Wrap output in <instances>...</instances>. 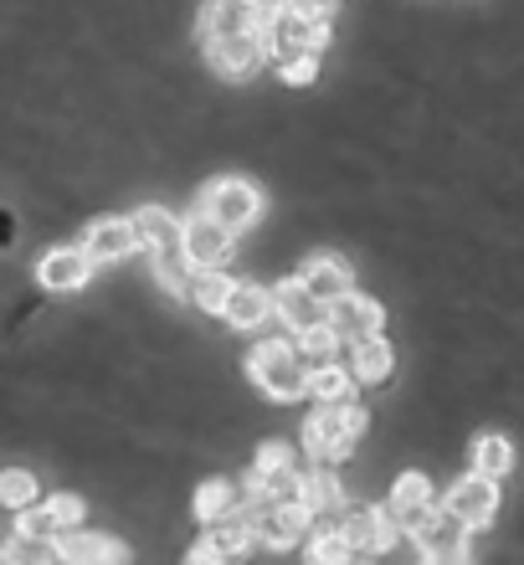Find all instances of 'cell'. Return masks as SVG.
<instances>
[{
  "label": "cell",
  "mask_w": 524,
  "mask_h": 565,
  "mask_svg": "<svg viewBox=\"0 0 524 565\" xmlns=\"http://www.w3.org/2000/svg\"><path fill=\"white\" fill-rule=\"evenodd\" d=\"M88 273H93V257L83 253V247H52V253L36 263V278H42V288H52V294L83 288Z\"/></svg>",
  "instance_id": "16"
},
{
  "label": "cell",
  "mask_w": 524,
  "mask_h": 565,
  "mask_svg": "<svg viewBox=\"0 0 524 565\" xmlns=\"http://www.w3.org/2000/svg\"><path fill=\"white\" fill-rule=\"evenodd\" d=\"M365 431V406L345 402H319V412L303 422V447L314 452L319 462H340L355 452V437Z\"/></svg>",
  "instance_id": "2"
},
{
  "label": "cell",
  "mask_w": 524,
  "mask_h": 565,
  "mask_svg": "<svg viewBox=\"0 0 524 565\" xmlns=\"http://www.w3.org/2000/svg\"><path fill=\"white\" fill-rule=\"evenodd\" d=\"M52 520L62 524V530H77V520H83V499L77 493H52Z\"/></svg>",
  "instance_id": "33"
},
{
  "label": "cell",
  "mask_w": 524,
  "mask_h": 565,
  "mask_svg": "<svg viewBox=\"0 0 524 565\" xmlns=\"http://www.w3.org/2000/svg\"><path fill=\"white\" fill-rule=\"evenodd\" d=\"M232 509H237V489H232L226 478H211L206 489H195V520L216 524V520H226Z\"/></svg>",
  "instance_id": "26"
},
{
  "label": "cell",
  "mask_w": 524,
  "mask_h": 565,
  "mask_svg": "<svg viewBox=\"0 0 524 565\" xmlns=\"http://www.w3.org/2000/svg\"><path fill=\"white\" fill-rule=\"evenodd\" d=\"M15 535H31V540H57L62 524L52 520V509H21V520H15Z\"/></svg>",
  "instance_id": "31"
},
{
  "label": "cell",
  "mask_w": 524,
  "mask_h": 565,
  "mask_svg": "<svg viewBox=\"0 0 524 565\" xmlns=\"http://www.w3.org/2000/svg\"><path fill=\"white\" fill-rule=\"evenodd\" d=\"M272 313V288H257V282H237L232 278V288H226L222 298V319L232 329H257L263 319Z\"/></svg>",
  "instance_id": "17"
},
{
  "label": "cell",
  "mask_w": 524,
  "mask_h": 565,
  "mask_svg": "<svg viewBox=\"0 0 524 565\" xmlns=\"http://www.w3.org/2000/svg\"><path fill=\"white\" fill-rule=\"evenodd\" d=\"M386 509H391V520L411 535L417 524H427L437 514V493H432V483H427L421 473H402V478H396V489H391V504Z\"/></svg>",
  "instance_id": "13"
},
{
  "label": "cell",
  "mask_w": 524,
  "mask_h": 565,
  "mask_svg": "<svg viewBox=\"0 0 524 565\" xmlns=\"http://www.w3.org/2000/svg\"><path fill=\"white\" fill-rule=\"evenodd\" d=\"M247 545H253V530H247L242 520L237 524H216L206 540H195L191 545V561H237Z\"/></svg>",
  "instance_id": "18"
},
{
  "label": "cell",
  "mask_w": 524,
  "mask_h": 565,
  "mask_svg": "<svg viewBox=\"0 0 524 565\" xmlns=\"http://www.w3.org/2000/svg\"><path fill=\"white\" fill-rule=\"evenodd\" d=\"M135 232H139V242L145 247H170V242H180V232H185V222H180L175 211H165V206H139L135 211Z\"/></svg>",
  "instance_id": "21"
},
{
  "label": "cell",
  "mask_w": 524,
  "mask_h": 565,
  "mask_svg": "<svg viewBox=\"0 0 524 565\" xmlns=\"http://www.w3.org/2000/svg\"><path fill=\"white\" fill-rule=\"evenodd\" d=\"M345 499L340 493V478L324 473V468H314V473H299V504L309 509V514H324V509H334Z\"/></svg>",
  "instance_id": "23"
},
{
  "label": "cell",
  "mask_w": 524,
  "mask_h": 565,
  "mask_svg": "<svg viewBox=\"0 0 524 565\" xmlns=\"http://www.w3.org/2000/svg\"><path fill=\"white\" fill-rule=\"evenodd\" d=\"M195 211H206L211 222L242 232V226H253L257 216H263V191H257L253 180H242V175H222V180H211L206 191H201V206Z\"/></svg>",
  "instance_id": "4"
},
{
  "label": "cell",
  "mask_w": 524,
  "mask_h": 565,
  "mask_svg": "<svg viewBox=\"0 0 524 565\" xmlns=\"http://www.w3.org/2000/svg\"><path fill=\"white\" fill-rule=\"evenodd\" d=\"M309 371H314V365L288 340H263L253 355H247L253 386L263 391V396H272V402H303V396H309Z\"/></svg>",
  "instance_id": "1"
},
{
  "label": "cell",
  "mask_w": 524,
  "mask_h": 565,
  "mask_svg": "<svg viewBox=\"0 0 524 565\" xmlns=\"http://www.w3.org/2000/svg\"><path fill=\"white\" fill-rule=\"evenodd\" d=\"M206 46L211 67L222 77H253L268 57V42H263V31H242V36H216V42H201Z\"/></svg>",
  "instance_id": "7"
},
{
  "label": "cell",
  "mask_w": 524,
  "mask_h": 565,
  "mask_svg": "<svg viewBox=\"0 0 524 565\" xmlns=\"http://www.w3.org/2000/svg\"><path fill=\"white\" fill-rule=\"evenodd\" d=\"M272 62H278V77L293 83V88H303V83L319 77V52H278Z\"/></svg>",
  "instance_id": "29"
},
{
  "label": "cell",
  "mask_w": 524,
  "mask_h": 565,
  "mask_svg": "<svg viewBox=\"0 0 524 565\" xmlns=\"http://www.w3.org/2000/svg\"><path fill=\"white\" fill-rule=\"evenodd\" d=\"M226 288H232V278H226V273L195 268V273H191V288H185V298H191V303H201L206 313H222Z\"/></svg>",
  "instance_id": "27"
},
{
  "label": "cell",
  "mask_w": 524,
  "mask_h": 565,
  "mask_svg": "<svg viewBox=\"0 0 524 565\" xmlns=\"http://www.w3.org/2000/svg\"><path fill=\"white\" fill-rule=\"evenodd\" d=\"M0 504L6 509L36 504V478H31L26 468H6V473H0Z\"/></svg>",
  "instance_id": "28"
},
{
  "label": "cell",
  "mask_w": 524,
  "mask_h": 565,
  "mask_svg": "<svg viewBox=\"0 0 524 565\" xmlns=\"http://www.w3.org/2000/svg\"><path fill=\"white\" fill-rule=\"evenodd\" d=\"M324 319H330V329L340 334V340H365V334H381V324H386V309L375 303V298H365V294H340V298H330L324 303Z\"/></svg>",
  "instance_id": "5"
},
{
  "label": "cell",
  "mask_w": 524,
  "mask_h": 565,
  "mask_svg": "<svg viewBox=\"0 0 524 565\" xmlns=\"http://www.w3.org/2000/svg\"><path fill=\"white\" fill-rule=\"evenodd\" d=\"M124 545L108 535H83V530H62L57 535V561H124Z\"/></svg>",
  "instance_id": "20"
},
{
  "label": "cell",
  "mask_w": 524,
  "mask_h": 565,
  "mask_svg": "<svg viewBox=\"0 0 524 565\" xmlns=\"http://www.w3.org/2000/svg\"><path fill=\"white\" fill-rule=\"evenodd\" d=\"M396 530H402V524L391 520V509H350L345 524H340V535L350 540V551H355V561H371V555L391 551V540H396Z\"/></svg>",
  "instance_id": "8"
},
{
  "label": "cell",
  "mask_w": 524,
  "mask_h": 565,
  "mask_svg": "<svg viewBox=\"0 0 524 565\" xmlns=\"http://www.w3.org/2000/svg\"><path fill=\"white\" fill-rule=\"evenodd\" d=\"M340 334H334L330 329V319H324V324H314V329H303L299 334V350L303 355H314V365H324V360H334V350H340Z\"/></svg>",
  "instance_id": "30"
},
{
  "label": "cell",
  "mask_w": 524,
  "mask_h": 565,
  "mask_svg": "<svg viewBox=\"0 0 524 565\" xmlns=\"http://www.w3.org/2000/svg\"><path fill=\"white\" fill-rule=\"evenodd\" d=\"M309 561L340 565V561H355V551H350V540L334 530V535H314V545H309Z\"/></svg>",
  "instance_id": "32"
},
{
  "label": "cell",
  "mask_w": 524,
  "mask_h": 565,
  "mask_svg": "<svg viewBox=\"0 0 524 565\" xmlns=\"http://www.w3.org/2000/svg\"><path fill=\"white\" fill-rule=\"evenodd\" d=\"M263 31V0H206L201 6V42Z\"/></svg>",
  "instance_id": "9"
},
{
  "label": "cell",
  "mask_w": 524,
  "mask_h": 565,
  "mask_svg": "<svg viewBox=\"0 0 524 565\" xmlns=\"http://www.w3.org/2000/svg\"><path fill=\"white\" fill-rule=\"evenodd\" d=\"M180 242H185V253H191L195 268H222L226 257H232V226L211 222L206 211H195L191 222H185Z\"/></svg>",
  "instance_id": "12"
},
{
  "label": "cell",
  "mask_w": 524,
  "mask_h": 565,
  "mask_svg": "<svg viewBox=\"0 0 524 565\" xmlns=\"http://www.w3.org/2000/svg\"><path fill=\"white\" fill-rule=\"evenodd\" d=\"M350 381H355V375H350V365L324 360V365H314V371H309V396H314V402H345Z\"/></svg>",
  "instance_id": "25"
},
{
  "label": "cell",
  "mask_w": 524,
  "mask_h": 565,
  "mask_svg": "<svg viewBox=\"0 0 524 565\" xmlns=\"http://www.w3.org/2000/svg\"><path fill=\"white\" fill-rule=\"evenodd\" d=\"M391 360H396V350H391L381 334L350 340V375H355V381H386V375H391Z\"/></svg>",
  "instance_id": "19"
},
{
  "label": "cell",
  "mask_w": 524,
  "mask_h": 565,
  "mask_svg": "<svg viewBox=\"0 0 524 565\" xmlns=\"http://www.w3.org/2000/svg\"><path fill=\"white\" fill-rule=\"evenodd\" d=\"M442 509H452L458 520H468V524H473V530H479V524H483V520H489V514H494V509H499V478H489V473H479V468H473V473H468V478H458V483H452V489H448V499H442Z\"/></svg>",
  "instance_id": "11"
},
{
  "label": "cell",
  "mask_w": 524,
  "mask_h": 565,
  "mask_svg": "<svg viewBox=\"0 0 524 565\" xmlns=\"http://www.w3.org/2000/svg\"><path fill=\"white\" fill-rule=\"evenodd\" d=\"M145 242H139L135 232V216H104V222H93L88 232H83V253L93 257V263H124L129 253H139Z\"/></svg>",
  "instance_id": "10"
},
{
  "label": "cell",
  "mask_w": 524,
  "mask_h": 565,
  "mask_svg": "<svg viewBox=\"0 0 524 565\" xmlns=\"http://www.w3.org/2000/svg\"><path fill=\"white\" fill-rule=\"evenodd\" d=\"M299 278H303V288H309L314 298H324V303L355 288V273H350V263H345L340 253H314V257H303Z\"/></svg>",
  "instance_id": "15"
},
{
  "label": "cell",
  "mask_w": 524,
  "mask_h": 565,
  "mask_svg": "<svg viewBox=\"0 0 524 565\" xmlns=\"http://www.w3.org/2000/svg\"><path fill=\"white\" fill-rule=\"evenodd\" d=\"M468 530H473V524L458 520L452 509H437L432 520L411 530V540H417V551L427 555V561H468Z\"/></svg>",
  "instance_id": "6"
},
{
  "label": "cell",
  "mask_w": 524,
  "mask_h": 565,
  "mask_svg": "<svg viewBox=\"0 0 524 565\" xmlns=\"http://www.w3.org/2000/svg\"><path fill=\"white\" fill-rule=\"evenodd\" d=\"M473 468L489 478H504L514 468V447L510 437H499V431H483V437H473Z\"/></svg>",
  "instance_id": "24"
},
{
  "label": "cell",
  "mask_w": 524,
  "mask_h": 565,
  "mask_svg": "<svg viewBox=\"0 0 524 565\" xmlns=\"http://www.w3.org/2000/svg\"><path fill=\"white\" fill-rule=\"evenodd\" d=\"M272 313L284 319L293 334H303V329L324 324V298H314L309 288H303V278H288L272 288Z\"/></svg>",
  "instance_id": "14"
},
{
  "label": "cell",
  "mask_w": 524,
  "mask_h": 565,
  "mask_svg": "<svg viewBox=\"0 0 524 565\" xmlns=\"http://www.w3.org/2000/svg\"><path fill=\"white\" fill-rule=\"evenodd\" d=\"M191 253H185V242H170V247H154V278H160V288H170L175 298H185V288H191Z\"/></svg>",
  "instance_id": "22"
},
{
  "label": "cell",
  "mask_w": 524,
  "mask_h": 565,
  "mask_svg": "<svg viewBox=\"0 0 524 565\" xmlns=\"http://www.w3.org/2000/svg\"><path fill=\"white\" fill-rule=\"evenodd\" d=\"M237 520L253 530V540L272 545V551H288L309 535V509L303 504H284V499H268V493H247V504H237Z\"/></svg>",
  "instance_id": "3"
},
{
  "label": "cell",
  "mask_w": 524,
  "mask_h": 565,
  "mask_svg": "<svg viewBox=\"0 0 524 565\" xmlns=\"http://www.w3.org/2000/svg\"><path fill=\"white\" fill-rule=\"evenodd\" d=\"M278 468H288V447H284V443H268V447H257V462H253V473H278Z\"/></svg>",
  "instance_id": "34"
}]
</instances>
